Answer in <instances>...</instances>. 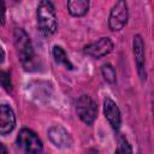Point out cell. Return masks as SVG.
<instances>
[{"instance_id": "cell-1", "label": "cell", "mask_w": 154, "mask_h": 154, "mask_svg": "<svg viewBox=\"0 0 154 154\" xmlns=\"http://www.w3.org/2000/svg\"><path fill=\"white\" fill-rule=\"evenodd\" d=\"M37 25L40 31L48 36L57 31L58 22L55 10L49 1H41L37 7Z\"/></svg>"}, {"instance_id": "cell-2", "label": "cell", "mask_w": 154, "mask_h": 154, "mask_svg": "<svg viewBox=\"0 0 154 154\" xmlns=\"http://www.w3.org/2000/svg\"><path fill=\"white\" fill-rule=\"evenodd\" d=\"M13 40H14V46H16L18 57H19L22 64L26 66V64L30 63L32 57H34L31 41H30L28 34L23 29H19V28L14 29Z\"/></svg>"}, {"instance_id": "cell-3", "label": "cell", "mask_w": 154, "mask_h": 154, "mask_svg": "<svg viewBox=\"0 0 154 154\" xmlns=\"http://www.w3.org/2000/svg\"><path fill=\"white\" fill-rule=\"evenodd\" d=\"M76 111L78 117L87 125H91L96 118L97 106L96 102L88 95H82L76 103Z\"/></svg>"}, {"instance_id": "cell-4", "label": "cell", "mask_w": 154, "mask_h": 154, "mask_svg": "<svg viewBox=\"0 0 154 154\" xmlns=\"http://www.w3.org/2000/svg\"><path fill=\"white\" fill-rule=\"evenodd\" d=\"M17 143L28 154H40L42 152L41 140L34 131H31L29 129L20 130V132L17 137Z\"/></svg>"}, {"instance_id": "cell-5", "label": "cell", "mask_w": 154, "mask_h": 154, "mask_svg": "<svg viewBox=\"0 0 154 154\" xmlns=\"http://www.w3.org/2000/svg\"><path fill=\"white\" fill-rule=\"evenodd\" d=\"M128 22V7L125 1H118L109 14L108 24L112 30H120Z\"/></svg>"}, {"instance_id": "cell-6", "label": "cell", "mask_w": 154, "mask_h": 154, "mask_svg": "<svg viewBox=\"0 0 154 154\" xmlns=\"http://www.w3.org/2000/svg\"><path fill=\"white\" fill-rule=\"evenodd\" d=\"M113 49V42L108 37H101L97 41L84 47V53L93 58H101Z\"/></svg>"}, {"instance_id": "cell-7", "label": "cell", "mask_w": 154, "mask_h": 154, "mask_svg": "<svg viewBox=\"0 0 154 154\" xmlns=\"http://www.w3.org/2000/svg\"><path fill=\"white\" fill-rule=\"evenodd\" d=\"M134 54H135V63L137 66L138 76L142 81H146V59H144V43L140 35L134 37Z\"/></svg>"}, {"instance_id": "cell-8", "label": "cell", "mask_w": 154, "mask_h": 154, "mask_svg": "<svg viewBox=\"0 0 154 154\" xmlns=\"http://www.w3.org/2000/svg\"><path fill=\"white\" fill-rule=\"evenodd\" d=\"M16 125V117L12 108L7 105L0 106V134H10Z\"/></svg>"}, {"instance_id": "cell-9", "label": "cell", "mask_w": 154, "mask_h": 154, "mask_svg": "<svg viewBox=\"0 0 154 154\" xmlns=\"http://www.w3.org/2000/svg\"><path fill=\"white\" fill-rule=\"evenodd\" d=\"M103 112L108 120V123L112 125L113 129H119L120 126V112L117 106V103L111 99L106 97L103 101Z\"/></svg>"}, {"instance_id": "cell-10", "label": "cell", "mask_w": 154, "mask_h": 154, "mask_svg": "<svg viewBox=\"0 0 154 154\" xmlns=\"http://www.w3.org/2000/svg\"><path fill=\"white\" fill-rule=\"evenodd\" d=\"M48 137L57 147H67L71 142L67 131L61 126L51 128L48 130Z\"/></svg>"}, {"instance_id": "cell-11", "label": "cell", "mask_w": 154, "mask_h": 154, "mask_svg": "<svg viewBox=\"0 0 154 154\" xmlns=\"http://www.w3.org/2000/svg\"><path fill=\"white\" fill-rule=\"evenodd\" d=\"M67 8L72 16L79 17L87 13L89 8V2L87 0H70L67 1Z\"/></svg>"}, {"instance_id": "cell-12", "label": "cell", "mask_w": 154, "mask_h": 154, "mask_svg": "<svg viewBox=\"0 0 154 154\" xmlns=\"http://www.w3.org/2000/svg\"><path fill=\"white\" fill-rule=\"evenodd\" d=\"M53 57H54V60H55V63H58V64H63V65H65L67 69H72V64L70 63V60L67 59V55H66V53H65V51L61 48V47H59V46H54L53 47Z\"/></svg>"}, {"instance_id": "cell-13", "label": "cell", "mask_w": 154, "mask_h": 154, "mask_svg": "<svg viewBox=\"0 0 154 154\" xmlns=\"http://www.w3.org/2000/svg\"><path fill=\"white\" fill-rule=\"evenodd\" d=\"M114 154H132L131 146L129 144L126 137L124 135H119L118 137V147Z\"/></svg>"}, {"instance_id": "cell-14", "label": "cell", "mask_w": 154, "mask_h": 154, "mask_svg": "<svg viewBox=\"0 0 154 154\" xmlns=\"http://www.w3.org/2000/svg\"><path fill=\"white\" fill-rule=\"evenodd\" d=\"M101 72L103 78L108 82V83H114L116 82V70L112 67V65L106 64L101 67Z\"/></svg>"}, {"instance_id": "cell-15", "label": "cell", "mask_w": 154, "mask_h": 154, "mask_svg": "<svg viewBox=\"0 0 154 154\" xmlns=\"http://www.w3.org/2000/svg\"><path fill=\"white\" fill-rule=\"evenodd\" d=\"M0 84L7 91H11L12 90V83H11V77H10V73L8 72L0 71Z\"/></svg>"}, {"instance_id": "cell-16", "label": "cell", "mask_w": 154, "mask_h": 154, "mask_svg": "<svg viewBox=\"0 0 154 154\" xmlns=\"http://www.w3.org/2000/svg\"><path fill=\"white\" fill-rule=\"evenodd\" d=\"M5 23V4L4 1H0V24Z\"/></svg>"}, {"instance_id": "cell-17", "label": "cell", "mask_w": 154, "mask_h": 154, "mask_svg": "<svg viewBox=\"0 0 154 154\" xmlns=\"http://www.w3.org/2000/svg\"><path fill=\"white\" fill-rule=\"evenodd\" d=\"M0 154H8V153H7V148H6L5 144L1 143V142H0Z\"/></svg>"}, {"instance_id": "cell-18", "label": "cell", "mask_w": 154, "mask_h": 154, "mask_svg": "<svg viewBox=\"0 0 154 154\" xmlns=\"http://www.w3.org/2000/svg\"><path fill=\"white\" fill-rule=\"evenodd\" d=\"M4 58H5V52H4V49L0 47V64L4 61Z\"/></svg>"}, {"instance_id": "cell-19", "label": "cell", "mask_w": 154, "mask_h": 154, "mask_svg": "<svg viewBox=\"0 0 154 154\" xmlns=\"http://www.w3.org/2000/svg\"><path fill=\"white\" fill-rule=\"evenodd\" d=\"M87 154H101V153H100L97 149H89Z\"/></svg>"}]
</instances>
